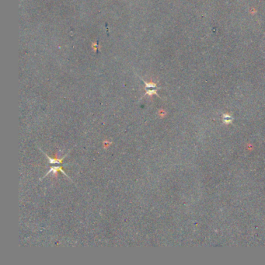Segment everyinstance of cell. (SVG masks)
<instances>
[{"instance_id":"1","label":"cell","mask_w":265,"mask_h":265,"mask_svg":"<svg viewBox=\"0 0 265 265\" xmlns=\"http://www.w3.org/2000/svg\"><path fill=\"white\" fill-rule=\"evenodd\" d=\"M40 150H41V151L43 153H44V155H45V156H47L48 159V162L50 164H52V165H55V164H56V165H62V164H64V165H68V163H63L62 161H63V159H64L65 158H66V156H68V155H69V152L68 153H66V154L65 155V156H63L62 158H61V159H57V158H52V157H50L49 156H48L47 153H44V152L43 151V150H41V148H40Z\"/></svg>"},{"instance_id":"2","label":"cell","mask_w":265,"mask_h":265,"mask_svg":"<svg viewBox=\"0 0 265 265\" xmlns=\"http://www.w3.org/2000/svg\"><path fill=\"white\" fill-rule=\"evenodd\" d=\"M58 171L61 172L62 173H63V174H64L65 176H66V177L68 178V179H69V180H71V178H70V176H69V175H68L67 173H66V172L64 171V170H63L62 167L61 165H58V166H56V167H53L52 169H50V170H48V173H46V174L44 175V176H43L42 178H41V180L43 179V178L46 177V176H47L48 174H50V173H57V172H58Z\"/></svg>"}]
</instances>
